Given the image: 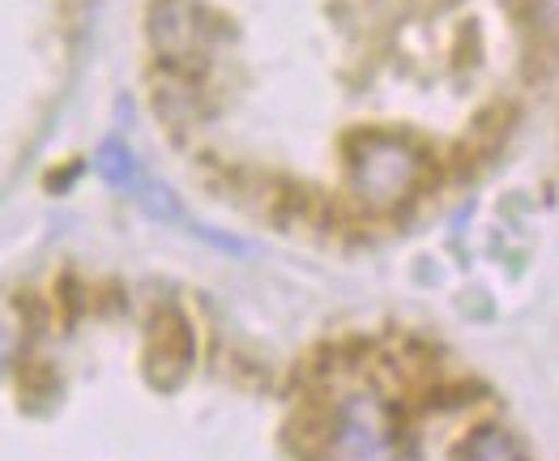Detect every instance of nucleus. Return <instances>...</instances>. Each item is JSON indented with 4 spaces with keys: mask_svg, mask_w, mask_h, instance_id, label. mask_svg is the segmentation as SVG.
<instances>
[{
    "mask_svg": "<svg viewBox=\"0 0 559 461\" xmlns=\"http://www.w3.org/2000/svg\"><path fill=\"white\" fill-rule=\"evenodd\" d=\"M150 39L158 60H176V64H205L210 47L218 39V26L205 9H197L192 0H158L150 13Z\"/></svg>",
    "mask_w": 559,
    "mask_h": 461,
    "instance_id": "7ed1b4c3",
    "label": "nucleus"
},
{
    "mask_svg": "<svg viewBox=\"0 0 559 461\" xmlns=\"http://www.w3.org/2000/svg\"><path fill=\"white\" fill-rule=\"evenodd\" d=\"M462 461H525V458H521V449L513 445L509 432L478 427V432H469L466 445H462Z\"/></svg>",
    "mask_w": 559,
    "mask_h": 461,
    "instance_id": "423d86ee",
    "label": "nucleus"
},
{
    "mask_svg": "<svg viewBox=\"0 0 559 461\" xmlns=\"http://www.w3.org/2000/svg\"><path fill=\"white\" fill-rule=\"evenodd\" d=\"M431 180V154L411 133L359 129L346 138V188L368 214H393Z\"/></svg>",
    "mask_w": 559,
    "mask_h": 461,
    "instance_id": "f257e3e1",
    "label": "nucleus"
},
{
    "mask_svg": "<svg viewBox=\"0 0 559 461\" xmlns=\"http://www.w3.org/2000/svg\"><path fill=\"white\" fill-rule=\"evenodd\" d=\"M133 197H138L141 210H145L150 218H158V223H180V227H192V218L185 214L180 197H176L171 188H163L158 180H138Z\"/></svg>",
    "mask_w": 559,
    "mask_h": 461,
    "instance_id": "0eeeda50",
    "label": "nucleus"
},
{
    "mask_svg": "<svg viewBox=\"0 0 559 461\" xmlns=\"http://www.w3.org/2000/svg\"><path fill=\"white\" fill-rule=\"evenodd\" d=\"M9 351H13V346H9V333H4V329H0V364H4V359H9Z\"/></svg>",
    "mask_w": 559,
    "mask_h": 461,
    "instance_id": "6e6552de",
    "label": "nucleus"
},
{
    "mask_svg": "<svg viewBox=\"0 0 559 461\" xmlns=\"http://www.w3.org/2000/svg\"><path fill=\"white\" fill-rule=\"evenodd\" d=\"M94 167H98V176L107 180L111 188H120V192H133L141 180V167H138V154L124 145L120 138L103 141L98 145V154H94Z\"/></svg>",
    "mask_w": 559,
    "mask_h": 461,
    "instance_id": "39448f33",
    "label": "nucleus"
},
{
    "mask_svg": "<svg viewBox=\"0 0 559 461\" xmlns=\"http://www.w3.org/2000/svg\"><path fill=\"white\" fill-rule=\"evenodd\" d=\"M145 364L158 385H176L192 364V324L185 321L180 308H158L150 317V346H145Z\"/></svg>",
    "mask_w": 559,
    "mask_h": 461,
    "instance_id": "20e7f679",
    "label": "nucleus"
},
{
    "mask_svg": "<svg viewBox=\"0 0 559 461\" xmlns=\"http://www.w3.org/2000/svg\"><path fill=\"white\" fill-rule=\"evenodd\" d=\"M397 423L380 393H350L329 415L325 461H397Z\"/></svg>",
    "mask_w": 559,
    "mask_h": 461,
    "instance_id": "f03ea898",
    "label": "nucleus"
}]
</instances>
